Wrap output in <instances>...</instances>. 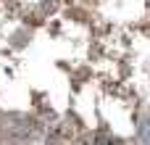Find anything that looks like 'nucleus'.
<instances>
[{"label":"nucleus","instance_id":"obj_1","mask_svg":"<svg viewBox=\"0 0 150 145\" xmlns=\"http://www.w3.org/2000/svg\"><path fill=\"white\" fill-rule=\"evenodd\" d=\"M140 137H142V143H145V145H150V122H145V124H142Z\"/></svg>","mask_w":150,"mask_h":145}]
</instances>
